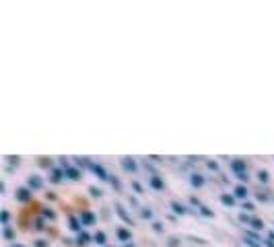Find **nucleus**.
Here are the masks:
<instances>
[{
	"mask_svg": "<svg viewBox=\"0 0 274 247\" xmlns=\"http://www.w3.org/2000/svg\"><path fill=\"white\" fill-rule=\"evenodd\" d=\"M64 175H66V180L76 182L78 177H80V171H78L76 167H66V169H64Z\"/></svg>",
	"mask_w": 274,
	"mask_h": 247,
	"instance_id": "obj_5",
	"label": "nucleus"
},
{
	"mask_svg": "<svg viewBox=\"0 0 274 247\" xmlns=\"http://www.w3.org/2000/svg\"><path fill=\"white\" fill-rule=\"evenodd\" d=\"M132 189L136 191V194H140V191H142V185H140L138 182H132Z\"/></svg>",
	"mask_w": 274,
	"mask_h": 247,
	"instance_id": "obj_25",
	"label": "nucleus"
},
{
	"mask_svg": "<svg viewBox=\"0 0 274 247\" xmlns=\"http://www.w3.org/2000/svg\"><path fill=\"white\" fill-rule=\"evenodd\" d=\"M171 208H173V212H177V214H186V212H188V208H186L184 204H180V202H173Z\"/></svg>",
	"mask_w": 274,
	"mask_h": 247,
	"instance_id": "obj_15",
	"label": "nucleus"
},
{
	"mask_svg": "<svg viewBox=\"0 0 274 247\" xmlns=\"http://www.w3.org/2000/svg\"><path fill=\"white\" fill-rule=\"evenodd\" d=\"M0 223H2L4 229L8 227V210H2V212H0Z\"/></svg>",
	"mask_w": 274,
	"mask_h": 247,
	"instance_id": "obj_19",
	"label": "nucleus"
},
{
	"mask_svg": "<svg viewBox=\"0 0 274 247\" xmlns=\"http://www.w3.org/2000/svg\"><path fill=\"white\" fill-rule=\"evenodd\" d=\"M140 216L142 218H153V210H150V208H142L140 210Z\"/></svg>",
	"mask_w": 274,
	"mask_h": 247,
	"instance_id": "obj_22",
	"label": "nucleus"
},
{
	"mask_svg": "<svg viewBox=\"0 0 274 247\" xmlns=\"http://www.w3.org/2000/svg\"><path fill=\"white\" fill-rule=\"evenodd\" d=\"M93 239H95V243H97V245H105V233H101V231H99V233H97V235H95Z\"/></svg>",
	"mask_w": 274,
	"mask_h": 247,
	"instance_id": "obj_20",
	"label": "nucleus"
},
{
	"mask_svg": "<svg viewBox=\"0 0 274 247\" xmlns=\"http://www.w3.org/2000/svg\"><path fill=\"white\" fill-rule=\"evenodd\" d=\"M231 171L235 175H241V173H248V167H245V163L239 161V159H231Z\"/></svg>",
	"mask_w": 274,
	"mask_h": 247,
	"instance_id": "obj_1",
	"label": "nucleus"
},
{
	"mask_svg": "<svg viewBox=\"0 0 274 247\" xmlns=\"http://www.w3.org/2000/svg\"><path fill=\"white\" fill-rule=\"evenodd\" d=\"M241 206H243V210H245V212H252V210H254V208H256V206H254V204H252V202H243V204H241Z\"/></svg>",
	"mask_w": 274,
	"mask_h": 247,
	"instance_id": "obj_24",
	"label": "nucleus"
},
{
	"mask_svg": "<svg viewBox=\"0 0 274 247\" xmlns=\"http://www.w3.org/2000/svg\"><path fill=\"white\" fill-rule=\"evenodd\" d=\"M258 180L266 184L268 182V171H258Z\"/></svg>",
	"mask_w": 274,
	"mask_h": 247,
	"instance_id": "obj_23",
	"label": "nucleus"
},
{
	"mask_svg": "<svg viewBox=\"0 0 274 247\" xmlns=\"http://www.w3.org/2000/svg\"><path fill=\"white\" fill-rule=\"evenodd\" d=\"M4 239H12V231H10L8 227L4 229Z\"/></svg>",
	"mask_w": 274,
	"mask_h": 247,
	"instance_id": "obj_27",
	"label": "nucleus"
},
{
	"mask_svg": "<svg viewBox=\"0 0 274 247\" xmlns=\"http://www.w3.org/2000/svg\"><path fill=\"white\" fill-rule=\"evenodd\" d=\"M262 229H264V223L260 221V218H254V221H252V231L258 233V231H262Z\"/></svg>",
	"mask_w": 274,
	"mask_h": 247,
	"instance_id": "obj_17",
	"label": "nucleus"
},
{
	"mask_svg": "<svg viewBox=\"0 0 274 247\" xmlns=\"http://www.w3.org/2000/svg\"><path fill=\"white\" fill-rule=\"evenodd\" d=\"M89 241H91V235H89V233H83V231H80V235H78L76 243H78V245H87Z\"/></svg>",
	"mask_w": 274,
	"mask_h": 247,
	"instance_id": "obj_16",
	"label": "nucleus"
},
{
	"mask_svg": "<svg viewBox=\"0 0 274 247\" xmlns=\"http://www.w3.org/2000/svg\"><path fill=\"white\" fill-rule=\"evenodd\" d=\"M124 247H134V243H126V245H124Z\"/></svg>",
	"mask_w": 274,
	"mask_h": 247,
	"instance_id": "obj_33",
	"label": "nucleus"
},
{
	"mask_svg": "<svg viewBox=\"0 0 274 247\" xmlns=\"http://www.w3.org/2000/svg\"><path fill=\"white\" fill-rule=\"evenodd\" d=\"M243 241H245V245H248V247H264L262 243H258V241H254V239H250V237H245Z\"/></svg>",
	"mask_w": 274,
	"mask_h": 247,
	"instance_id": "obj_21",
	"label": "nucleus"
},
{
	"mask_svg": "<svg viewBox=\"0 0 274 247\" xmlns=\"http://www.w3.org/2000/svg\"><path fill=\"white\" fill-rule=\"evenodd\" d=\"M235 200H237V198L233 196V194H223V196H221V202L227 206V208H233V206H235Z\"/></svg>",
	"mask_w": 274,
	"mask_h": 247,
	"instance_id": "obj_9",
	"label": "nucleus"
},
{
	"mask_svg": "<svg viewBox=\"0 0 274 247\" xmlns=\"http://www.w3.org/2000/svg\"><path fill=\"white\" fill-rule=\"evenodd\" d=\"M50 173H52V175H50V180H52V182H54V184H60V182H62V180H64V177H66V175H64V171H62V169H52V171H50Z\"/></svg>",
	"mask_w": 274,
	"mask_h": 247,
	"instance_id": "obj_6",
	"label": "nucleus"
},
{
	"mask_svg": "<svg viewBox=\"0 0 274 247\" xmlns=\"http://www.w3.org/2000/svg\"><path fill=\"white\" fill-rule=\"evenodd\" d=\"M91 194H93V196H101V189H97V187H91Z\"/></svg>",
	"mask_w": 274,
	"mask_h": 247,
	"instance_id": "obj_29",
	"label": "nucleus"
},
{
	"mask_svg": "<svg viewBox=\"0 0 274 247\" xmlns=\"http://www.w3.org/2000/svg\"><path fill=\"white\" fill-rule=\"evenodd\" d=\"M190 184L194 185V187H202V185H204V177H202L200 173H192V175H190Z\"/></svg>",
	"mask_w": 274,
	"mask_h": 247,
	"instance_id": "obj_7",
	"label": "nucleus"
},
{
	"mask_svg": "<svg viewBox=\"0 0 274 247\" xmlns=\"http://www.w3.org/2000/svg\"><path fill=\"white\" fill-rule=\"evenodd\" d=\"M10 247H23V245H21V243H17V245H10Z\"/></svg>",
	"mask_w": 274,
	"mask_h": 247,
	"instance_id": "obj_34",
	"label": "nucleus"
},
{
	"mask_svg": "<svg viewBox=\"0 0 274 247\" xmlns=\"http://www.w3.org/2000/svg\"><path fill=\"white\" fill-rule=\"evenodd\" d=\"M68 227H70L72 231H80V229H83V227H80V223L76 221L74 216H70V221H68Z\"/></svg>",
	"mask_w": 274,
	"mask_h": 247,
	"instance_id": "obj_18",
	"label": "nucleus"
},
{
	"mask_svg": "<svg viewBox=\"0 0 274 247\" xmlns=\"http://www.w3.org/2000/svg\"><path fill=\"white\" fill-rule=\"evenodd\" d=\"M80 221H83V225H95V214L85 210L83 214H80Z\"/></svg>",
	"mask_w": 274,
	"mask_h": 247,
	"instance_id": "obj_12",
	"label": "nucleus"
},
{
	"mask_svg": "<svg viewBox=\"0 0 274 247\" xmlns=\"http://www.w3.org/2000/svg\"><path fill=\"white\" fill-rule=\"evenodd\" d=\"M27 184H29V189L33 191V189H42V185H44V182H42V177L39 175H31L29 180H27Z\"/></svg>",
	"mask_w": 274,
	"mask_h": 247,
	"instance_id": "obj_3",
	"label": "nucleus"
},
{
	"mask_svg": "<svg viewBox=\"0 0 274 247\" xmlns=\"http://www.w3.org/2000/svg\"><path fill=\"white\" fill-rule=\"evenodd\" d=\"M239 218H241V221H243V223H250V225H252V221H254V218H252L250 214H241Z\"/></svg>",
	"mask_w": 274,
	"mask_h": 247,
	"instance_id": "obj_26",
	"label": "nucleus"
},
{
	"mask_svg": "<svg viewBox=\"0 0 274 247\" xmlns=\"http://www.w3.org/2000/svg\"><path fill=\"white\" fill-rule=\"evenodd\" d=\"M116 235L120 237L122 243H130V239H132V235H130V233H128L126 229H118V231H116Z\"/></svg>",
	"mask_w": 274,
	"mask_h": 247,
	"instance_id": "obj_11",
	"label": "nucleus"
},
{
	"mask_svg": "<svg viewBox=\"0 0 274 247\" xmlns=\"http://www.w3.org/2000/svg\"><path fill=\"white\" fill-rule=\"evenodd\" d=\"M268 239H270V241H274V233H270V235H268Z\"/></svg>",
	"mask_w": 274,
	"mask_h": 247,
	"instance_id": "obj_32",
	"label": "nucleus"
},
{
	"mask_svg": "<svg viewBox=\"0 0 274 247\" xmlns=\"http://www.w3.org/2000/svg\"><path fill=\"white\" fill-rule=\"evenodd\" d=\"M44 214H46L48 218H52V221H54V218H56V214H54L52 210H44Z\"/></svg>",
	"mask_w": 274,
	"mask_h": 247,
	"instance_id": "obj_28",
	"label": "nucleus"
},
{
	"mask_svg": "<svg viewBox=\"0 0 274 247\" xmlns=\"http://www.w3.org/2000/svg\"><path fill=\"white\" fill-rule=\"evenodd\" d=\"M116 212L120 214V218H122V221H124L126 225H132V218H130V216L126 214V210L122 208V206H118V204H116Z\"/></svg>",
	"mask_w": 274,
	"mask_h": 247,
	"instance_id": "obj_13",
	"label": "nucleus"
},
{
	"mask_svg": "<svg viewBox=\"0 0 274 247\" xmlns=\"http://www.w3.org/2000/svg\"><path fill=\"white\" fill-rule=\"evenodd\" d=\"M35 229H37V231H42V229H44V223H42V221H37V225H35Z\"/></svg>",
	"mask_w": 274,
	"mask_h": 247,
	"instance_id": "obj_31",
	"label": "nucleus"
},
{
	"mask_svg": "<svg viewBox=\"0 0 274 247\" xmlns=\"http://www.w3.org/2000/svg\"><path fill=\"white\" fill-rule=\"evenodd\" d=\"M206 165H208V167H210V169H214V171H218V165H216V163H212V161H208Z\"/></svg>",
	"mask_w": 274,
	"mask_h": 247,
	"instance_id": "obj_30",
	"label": "nucleus"
},
{
	"mask_svg": "<svg viewBox=\"0 0 274 247\" xmlns=\"http://www.w3.org/2000/svg\"><path fill=\"white\" fill-rule=\"evenodd\" d=\"M233 196H235V198H248V187H245L243 184L235 185V191H233Z\"/></svg>",
	"mask_w": 274,
	"mask_h": 247,
	"instance_id": "obj_10",
	"label": "nucleus"
},
{
	"mask_svg": "<svg viewBox=\"0 0 274 247\" xmlns=\"http://www.w3.org/2000/svg\"><path fill=\"white\" fill-rule=\"evenodd\" d=\"M15 198H17L19 202H27V200L31 198V189H29V187H19L17 194H15Z\"/></svg>",
	"mask_w": 274,
	"mask_h": 247,
	"instance_id": "obj_4",
	"label": "nucleus"
},
{
	"mask_svg": "<svg viewBox=\"0 0 274 247\" xmlns=\"http://www.w3.org/2000/svg\"><path fill=\"white\" fill-rule=\"evenodd\" d=\"M148 184H150V187L153 189H163V182L159 180L157 175H150V180H148Z\"/></svg>",
	"mask_w": 274,
	"mask_h": 247,
	"instance_id": "obj_14",
	"label": "nucleus"
},
{
	"mask_svg": "<svg viewBox=\"0 0 274 247\" xmlns=\"http://www.w3.org/2000/svg\"><path fill=\"white\" fill-rule=\"evenodd\" d=\"M122 167H124L128 173H136L138 171V165H136V161L134 159H130V157H122Z\"/></svg>",
	"mask_w": 274,
	"mask_h": 247,
	"instance_id": "obj_2",
	"label": "nucleus"
},
{
	"mask_svg": "<svg viewBox=\"0 0 274 247\" xmlns=\"http://www.w3.org/2000/svg\"><path fill=\"white\" fill-rule=\"evenodd\" d=\"M93 171H95V175L99 177V180H103V182H107L109 180V175H107V171L101 167V165H93Z\"/></svg>",
	"mask_w": 274,
	"mask_h": 247,
	"instance_id": "obj_8",
	"label": "nucleus"
}]
</instances>
